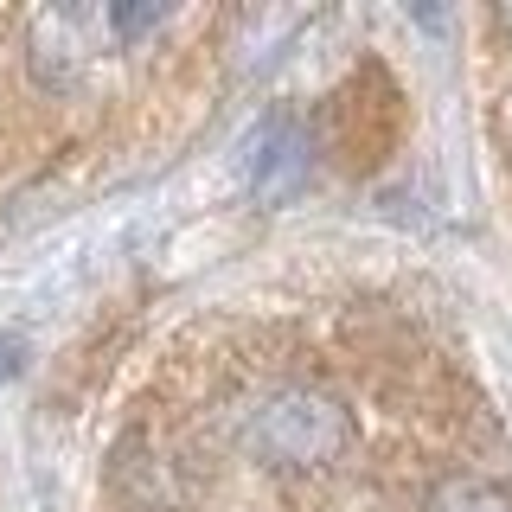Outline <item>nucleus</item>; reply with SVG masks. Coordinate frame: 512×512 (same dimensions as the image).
<instances>
[{"label": "nucleus", "instance_id": "obj_1", "mask_svg": "<svg viewBox=\"0 0 512 512\" xmlns=\"http://www.w3.org/2000/svg\"><path fill=\"white\" fill-rule=\"evenodd\" d=\"M352 448V410L320 384H276L244 416V455L276 474L333 468Z\"/></svg>", "mask_w": 512, "mask_h": 512}, {"label": "nucleus", "instance_id": "obj_5", "mask_svg": "<svg viewBox=\"0 0 512 512\" xmlns=\"http://www.w3.org/2000/svg\"><path fill=\"white\" fill-rule=\"evenodd\" d=\"M26 64L39 77V90H71L77 71H84V39H77L71 13H45L26 39Z\"/></svg>", "mask_w": 512, "mask_h": 512}, {"label": "nucleus", "instance_id": "obj_3", "mask_svg": "<svg viewBox=\"0 0 512 512\" xmlns=\"http://www.w3.org/2000/svg\"><path fill=\"white\" fill-rule=\"evenodd\" d=\"M308 167H314V135L295 116L256 122V135L244 148V180L256 192V205H288L308 186Z\"/></svg>", "mask_w": 512, "mask_h": 512}, {"label": "nucleus", "instance_id": "obj_2", "mask_svg": "<svg viewBox=\"0 0 512 512\" xmlns=\"http://www.w3.org/2000/svg\"><path fill=\"white\" fill-rule=\"evenodd\" d=\"M404 141V90L384 64H359L320 109V148L346 173H378Z\"/></svg>", "mask_w": 512, "mask_h": 512}, {"label": "nucleus", "instance_id": "obj_7", "mask_svg": "<svg viewBox=\"0 0 512 512\" xmlns=\"http://www.w3.org/2000/svg\"><path fill=\"white\" fill-rule=\"evenodd\" d=\"M160 20H167V7H116V13H109L116 39H141V32H154Z\"/></svg>", "mask_w": 512, "mask_h": 512}, {"label": "nucleus", "instance_id": "obj_6", "mask_svg": "<svg viewBox=\"0 0 512 512\" xmlns=\"http://www.w3.org/2000/svg\"><path fill=\"white\" fill-rule=\"evenodd\" d=\"M423 512H512V487L500 474L455 468V474H442L436 487L423 493Z\"/></svg>", "mask_w": 512, "mask_h": 512}, {"label": "nucleus", "instance_id": "obj_4", "mask_svg": "<svg viewBox=\"0 0 512 512\" xmlns=\"http://www.w3.org/2000/svg\"><path fill=\"white\" fill-rule=\"evenodd\" d=\"M109 500L122 512H173L180 506V487H173V468L167 455L141 436V429H128V436L109 448Z\"/></svg>", "mask_w": 512, "mask_h": 512}]
</instances>
